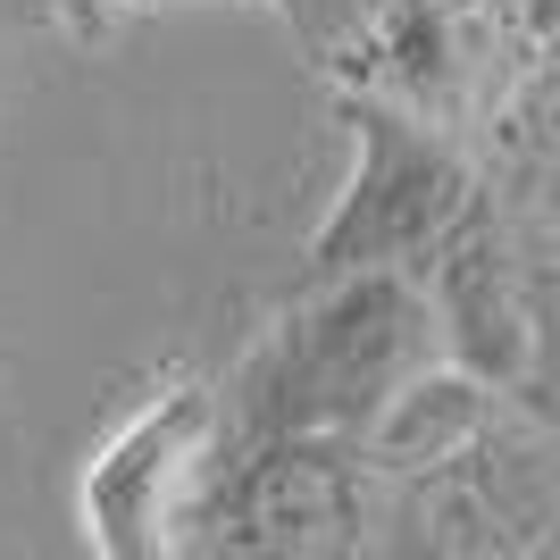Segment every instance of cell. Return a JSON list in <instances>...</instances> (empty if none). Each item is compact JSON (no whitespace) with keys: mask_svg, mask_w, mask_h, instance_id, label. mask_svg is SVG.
<instances>
[{"mask_svg":"<svg viewBox=\"0 0 560 560\" xmlns=\"http://www.w3.org/2000/svg\"><path fill=\"white\" fill-rule=\"evenodd\" d=\"M444 360L435 310L419 268H360L327 277L310 302H293L243 360L234 394H218L226 444L259 435H360L385 410L401 376Z\"/></svg>","mask_w":560,"mask_h":560,"instance_id":"1","label":"cell"},{"mask_svg":"<svg viewBox=\"0 0 560 560\" xmlns=\"http://www.w3.org/2000/svg\"><path fill=\"white\" fill-rule=\"evenodd\" d=\"M477 210V176L444 126L401 101H351V167L335 210L310 234V284L360 268H427L460 218Z\"/></svg>","mask_w":560,"mask_h":560,"instance_id":"2","label":"cell"},{"mask_svg":"<svg viewBox=\"0 0 560 560\" xmlns=\"http://www.w3.org/2000/svg\"><path fill=\"white\" fill-rule=\"evenodd\" d=\"M218 452H226V419H218L210 385L201 376L151 385L84 460V486H75L84 536L101 552H135V560L192 544L210 477H218Z\"/></svg>","mask_w":560,"mask_h":560,"instance_id":"3","label":"cell"},{"mask_svg":"<svg viewBox=\"0 0 560 560\" xmlns=\"http://www.w3.org/2000/svg\"><path fill=\"white\" fill-rule=\"evenodd\" d=\"M376 527V468L351 435H259L218 452L192 544L210 552H351Z\"/></svg>","mask_w":560,"mask_h":560,"instance_id":"4","label":"cell"},{"mask_svg":"<svg viewBox=\"0 0 560 560\" xmlns=\"http://www.w3.org/2000/svg\"><path fill=\"white\" fill-rule=\"evenodd\" d=\"M419 284H427V310H435V335H444V360L477 369L486 385H518L527 343H536V284L518 277V252L502 218L486 210V192L427 252Z\"/></svg>","mask_w":560,"mask_h":560,"instance_id":"5","label":"cell"},{"mask_svg":"<svg viewBox=\"0 0 560 560\" xmlns=\"http://www.w3.org/2000/svg\"><path fill=\"white\" fill-rule=\"evenodd\" d=\"M493 410H502V385H486L460 360H427L419 376H401L394 394H385V410L351 444L376 468V486H410V477H435V468L460 460L493 427Z\"/></svg>","mask_w":560,"mask_h":560,"instance_id":"6","label":"cell"},{"mask_svg":"<svg viewBox=\"0 0 560 560\" xmlns=\"http://www.w3.org/2000/svg\"><path fill=\"white\" fill-rule=\"evenodd\" d=\"M511 394L527 401V419L544 435H560V277L536 293V343H527V369H518Z\"/></svg>","mask_w":560,"mask_h":560,"instance_id":"7","label":"cell"}]
</instances>
